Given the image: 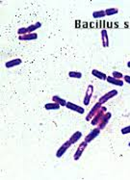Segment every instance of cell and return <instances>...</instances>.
Returning <instances> with one entry per match:
<instances>
[{
    "label": "cell",
    "instance_id": "6da1fadb",
    "mask_svg": "<svg viewBox=\"0 0 130 180\" xmlns=\"http://www.w3.org/2000/svg\"><path fill=\"white\" fill-rule=\"evenodd\" d=\"M106 113V107H104V106H101V108L99 109V111L98 112L95 114V116L93 117L92 119V121H91V123L93 124V125H94V126H97L98 124L99 123V121H100V120H101V117H103V115Z\"/></svg>",
    "mask_w": 130,
    "mask_h": 180
},
{
    "label": "cell",
    "instance_id": "7a4b0ae2",
    "mask_svg": "<svg viewBox=\"0 0 130 180\" xmlns=\"http://www.w3.org/2000/svg\"><path fill=\"white\" fill-rule=\"evenodd\" d=\"M111 117H112V114H111L110 112H106V113L103 115V117H101V120H100L99 123L98 124V128H99L100 130L104 129L105 126L107 125V123H108L109 120L111 119Z\"/></svg>",
    "mask_w": 130,
    "mask_h": 180
},
{
    "label": "cell",
    "instance_id": "3957f363",
    "mask_svg": "<svg viewBox=\"0 0 130 180\" xmlns=\"http://www.w3.org/2000/svg\"><path fill=\"white\" fill-rule=\"evenodd\" d=\"M87 145H88V143H87L86 141L82 142V143L79 144V147L77 148L76 152H75V153H74V156H73V159H74L75 161H77V160H79V159H80L81 155L83 154L84 150L86 149Z\"/></svg>",
    "mask_w": 130,
    "mask_h": 180
},
{
    "label": "cell",
    "instance_id": "277c9868",
    "mask_svg": "<svg viewBox=\"0 0 130 180\" xmlns=\"http://www.w3.org/2000/svg\"><path fill=\"white\" fill-rule=\"evenodd\" d=\"M117 94H118V91H117V90H112V91L108 92V93H107V94H105L104 95H102L101 98H99L98 102H99V103H101V104H103V103L107 102L109 99L112 98H114V96H116Z\"/></svg>",
    "mask_w": 130,
    "mask_h": 180
},
{
    "label": "cell",
    "instance_id": "5b68a950",
    "mask_svg": "<svg viewBox=\"0 0 130 180\" xmlns=\"http://www.w3.org/2000/svg\"><path fill=\"white\" fill-rule=\"evenodd\" d=\"M66 107L67 109H70L71 111H75V112H77L78 114H84L85 113V109L83 107H81L77 104H74V103L72 102H67V104H66Z\"/></svg>",
    "mask_w": 130,
    "mask_h": 180
},
{
    "label": "cell",
    "instance_id": "8992f818",
    "mask_svg": "<svg viewBox=\"0 0 130 180\" xmlns=\"http://www.w3.org/2000/svg\"><path fill=\"white\" fill-rule=\"evenodd\" d=\"M72 144H71V142L68 140V141H67L64 144H62L61 145V147L57 150V152H56V156L58 157V158H61L62 157L64 154H65V152L67 151V149L68 148V147H71V145Z\"/></svg>",
    "mask_w": 130,
    "mask_h": 180
},
{
    "label": "cell",
    "instance_id": "52a82bcc",
    "mask_svg": "<svg viewBox=\"0 0 130 180\" xmlns=\"http://www.w3.org/2000/svg\"><path fill=\"white\" fill-rule=\"evenodd\" d=\"M94 94V86L93 85H89L88 86V89L86 91V94H85V98H84V100H83V103L84 105H89V103H90V100L92 98V95Z\"/></svg>",
    "mask_w": 130,
    "mask_h": 180
},
{
    "label": "cell",
    "instance_id": "ba28073f",
    "mask_svg": "<svg viewBox=\"0 0 130 180\" xmlns=\"http://www.w3.org/2000/svg\"><path fill=\"white\" fill-rule=\"evenodd\" d=\"M101 103H99V102H98V103H95V105L92 108V110L89 112V114H88V116H87V117H86V120L89 121H92V119L93 117L95 116V114H97L98 111H99V109L101 108Z\"/></svg>",
    "mask_w": 130,
    "mask_h": 180
},
{
    "label": "cell",
    "instance_id": "9c48e42d",
    "mask_svg": "<svg viewBox=\"0 0 130 180\" xmlns=\"http://www.w3.org/2000/svg\"><path fill=\"white\" fill-rule=\"evenodd\" d=\"M99 134H100V129L99 128H94V129H93L91 132L85 137V141L87 143H90L93 140H94L95 138H97Z\"/></svg>",
    "mask_w": 130,
    "mask_h": 180
},
{
    "label": "cell",
    "instance_id": "30bf717a",
    "mask_svg": "<svg viewBox=\"0 0 130 180\" xmlns=\"http://www.w3.org/2000/svg\"><path fill=\"white\" fill-rule=\"evenodd\" d=\"M107 82L110 83V84L112 85H115V86H118V87H122L124 86V81H122L121 79H117L113 77V76H108L107 77Z\"/></svg>",
    "mask_w": 130,
    "mask_h": 180
},
{
    "label": "cell",
    "instance_id": "8fae6325",
    "mask_svg": "<svg viewBox=\"0 0 130 180\" xmlns=\"http://www.w3.org/2000/svg\"><path fill=\"white\" fill-rule=\"evenodd\" d=\"M20 40H34L38 39V34L37 33H30V34H26V35L20 36L18 37Z\"/></svg>",
    "mask_w": 130,
    "mask_h": 180
},
{
    "label": "cell",
    "instance_id": "7c38bea8",
    "mask_svg": "<svg viewBox=\"0 0 130 180\" xmlns=\"http://www.w3.org/2000/svg\"><path fill=\"white\" fill-rule=\"evenodd\" d=\"M21 63H22V60H21V59H19V58H17V59L10 60L9 62H7V63L5 64V66H6L7 68H12V67H13L20 65Z\"/></svg>",
    "mask_w": 130,
    "mask_h": 180
},
{
    "label": "cell",
    "instance_id": "4fadbf2b",
    "mask_svg": "<svg viewBox=\"0 0 130 180\" xmlns=\"http://www.w3.org/2000/svg\"><path fill=\"white\" fill-rule=\"evenodd\" d=\"M101 39H102V44L103 47L109 46V39H108V33L106 29H103L101 31Z\"/></svg>",
    "mask_w": 130,
    "mask_h": 180
},
{
    "label": "cell",
    "instance_id": "5bb4252c",
    "mask_svg": "<svg viewBox=\"0 0 130 180\" xmlns=\"http://www.w3.org/2000/svg\"><path fill=\"white\" fill-rule=\"evenodd\" d=\"M92 74L94 76V77H97V78L100 79V80H107V77H108L105 73L101 72V71H99L98 70H93L92 71Z\"/></svg>",
    "mask_w": 130,
    "mask_h": 180
},
{
    "label": "cell",
    "instance_id": "9a60e30c",
    "mask_svg": "<svg viewBox=\"0 0 130 180\" xmlns=\"http://www.w3.org/2000/svg\"><path fill=\"white\" fill-rule=\"evenodd\" d=\"M81 137H82V133L80 132V131H76V132L73 133L72 136L70 138V141L71 142V144H75L81 139Z\"/></svg>",
    "mask_w": 130,
    "mask_h": 180
},
{
    "label": "cell",
    "instance_id": "2e32d148",
    "mask_svg": "<svg viewBox=\"0 0 130 180\" xmlns=\"http://www.w3.org/2000/svg\"><path fill=\"white\" fill-rule=\"evenodd\" d=\"M52 100H53V102L58 103L60 106H65L66 107L67 101L65 99H63V98H61L60 96H58V95H53L52 96Z\"/></svg>",
    "mask_w": 130,
    "mask_h": 180
},
{
    "label": "cell",
    "instance_id": "e0dca14e",
    "mask_svg": "<svg viewBox=\"0 0 130 180\" xmlns=\"http://www.w3.org/2000/svg\"><path fill=\"white\" fill-rule=\"evenodd\" d=\"M40 26H42V23H40V22H36V23H34V24L30 25L29 27H27V33H28V34L34 33L37 29H39Z\"/></svg>",
    "mask_w": 130,
    "mask_h": 180
},
{
    "label": "cell",
    "instance_id": "ac0fdd59",
    "mask_svg": "<svg viewBox=\"0 0 130 180\" xmlns=\"http://www.w3.org/2000/svg\"><path fill=\"white\" fill-rule=\"evenodd\" d=\"M60 105L58 103H55V102H52V103H46L44 105V109L45 110H59L60 109Z\"/></svg>",
    "mask_w": 130,
    "mask_h": 180
},
{
    "label": "cell",
    "instance_id": "d6986e66",
    "mask_svg": "<svg viewBox=\"0 0 130 180\" xmlns=\"http://www.w3.org/2000/svg\"><path fill=\"white\" fill-rule=\"evenodd\" d=\"M106 16L105 10H100V11H95L93 13V17L94 18H100V17H104Z\"/></svg>",
    "mask_w": 130,
    "mask_h": 180
},
{
    "label": "cell",
    "instance_id": "ffe728a7",
    "mask_svg": "<svg viewBox=\"0 0 130 180\" xmlns=\"http://www.w3.org/2000/svg\"><path fill=\"white\" fill-rule=\"evenodd\" d=\"M68 76L71 78H76V79H80L82 77V73L79 71H70L68 72Z\"/></svg>",
    "mask_w": 130,
    "mask_h": 180
},
{
    "label": "cell",
    "instance_id": "44dd1931",
    "mask_svg": "<svg viewBox=\"0 0 130 180\" xmlns=\"http://www.w3.org/2000/svg\"><path fill=\"white\" fill-rule=\"evenodd\" d=\"M119 13V10L117 8H110V9L105 10L106 16H113V15H116V13Z\"/></svg>",
    "mask_w": 130,
    "mask_h": 180
},
{
    "label": "cell",
    "instance_id": "7402d4cb",
    "mask_svg": "<svg viewBox=\"0 0 130 180\" xmlns=\"http://www.w3.org/2000/svg\"><path fill=\"white\" fill-rule=\"evenodd\" d=\"M112 76H113V77H115V78H117V79H122V78H124V75H122V73H120L119 71H114Z\"/></svg>",
    "mask_w": 130,
    "mask_h": 180
},
{
    "label": "cell",
    "instance_id": "603a6c76",
    "mask_svg": "<svg viewBox=\"0 0 130 180\" xmlns=\"http://www.w3.org/2000/svg\"><path fill=\"white\" fill-rule=\"evenodd\" d=\"M17 33H18V35H20V36H23V35H26V34H28L27 33V28H24V27L19 28L17 30Z\"/></svg>",
    "mask_w": 130,
    "mask_h": 180
},
{
    "label": "cell",
    "instance_id": "cb8c5ba5",
    "mask_svg": "<svg viewBox=\"0 0 130 180\" xmlns=\"http://www.w3.org/2000/svg\"><path fill=\"white\" fill-rule=\"evenodd\" d=\"M121 133L124 134V135L130 133V125H128V126H126V127H124V128H122V129H121Z\"/></svg>",
    "mask_w": 130,
    "mask_h": 180
},
{
    "label": "cell",
    "instance_id": "d4e9b609",
    "mask_svg": "<svg viewBox=\"0 0 130 180\" xmlns=\"http://www.w3.org/2000/svg\"><path fill=\"white\" fill-rule=\"evenodd\" d=\"M124 80L125 81V83H128V84L130 85V75H124Z\"/></svg>",
    "mask_w": 130,
    "mask_h": 180
},
{
    "label": "cell",
    "instance_id": "484cf974",
    "mask_svg": "<svg viewBox=\"0 0 130 180\" xmlns=\"http://www.w3.org/2000/svg\"><path fill=\"white\" fill-rule=\"evenodd\" d=\"M127 67H129V68H130V61L127 63Z\"/></svg>",
    "mask_w": 130,
    "mask_h": 180
},
{
    "label": "cell",
    "instance_id": "4316f807",
    "mask_svg": "<svg viewBox=\"0 0 130 180\" xmlns=\"http://www.w3.org/2000/svg\"><path fill=\"white\" fill-rule=\"evenodd\" d=\"M128 145H129V147H130V143H129V144H128Z\"/></svg>",
    "mask_w": 130,
    "mask_h": 180
}]
</instances>
